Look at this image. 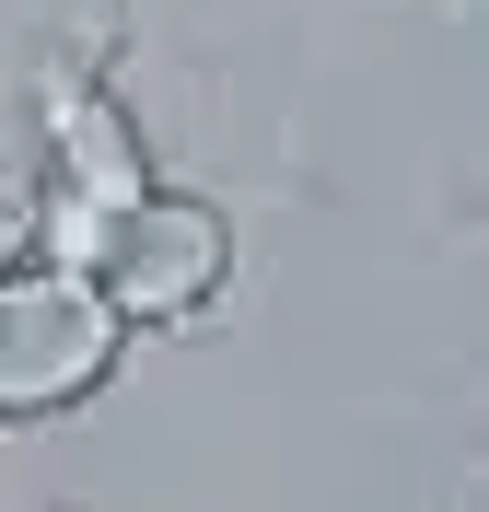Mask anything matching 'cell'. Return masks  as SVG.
I'll return each mask as SVG.
<instances>
[{
	"instance_id": "cell-1",
	"label": "cell",
	"mask_w": 489,
	"mask_h": 512,
	"mask_svg": "<svg viewBox=\"0 0 489 512\" xmlns=\"http://www.w3.org/2000/svg\"><path fill=\"white\" fill-rule=\"evenodd\" d=\"M129 338H140V326L105 303V280L47 268V256L0 268V431H12V419H59V408H82V396H105L117 361H129Z\"/></svg>"
},
{
	"instance_id": "cell-2",
	"label": "cell",
	"mask_w": 489,
	"mask_h": 512,
	"mask_svg": "<svg viewBox=\"0 0 489 512\" xmlns=\"http://www.w3.org/2000/svg\"><path fill=\"white\" fill-rule=\"evenodd\" d=\"M105 303L129 326H187L210 315V291L233 280V222L187 187H140L117 222H105V256H94Z\"/></svg>"
},
{
	"instance_id": "cell-3",
	"label": "cell",
	"mask_w": 489,
	"mask_h": 512,
	"mask_svg": "<svg viewBox=\"0 0 489 512\" xmlns=\"http://www.w3.org/2000/svg\"><path fill=\"white\" fill-rule=\"evenodd\" d=\"M35 105H47V175L82 198H105V210H129L140 187H163L152 175V140H140V117L105 82H82V70H47L35 82Z\"/></svg>"
},
{
	"instance_id": "cell-4",
	"label": "cell",
	"mask_w": 489,
	"mask_h": 512,
	"mask_svg": "<svg viewBox=\"0 0 489 512\" xmlns=\"http://www.w3.org/2000/svg\"><path fill=\"white\" fill-rule=\"evenodd\" d=\"M35 187H47V175L0 163V268H24V256H35Z\"/></svg>"
}]
</instances>
